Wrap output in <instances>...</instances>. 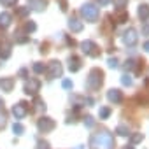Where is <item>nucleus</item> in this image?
Masks as SVG:
<instances>
[{
  "mask_svg": "<svg viewBox=\"0 0 149 149\" xmlns=\"http://www.w3.org/2000/svg\"><path fill=\"white\" fill-rule=\"evenodd\" d=\"M19 76H21V77H26V68H21V70H19Z\"/></svg>",
  "mask_w": 149,
  "mask_h": 149,
  "instance_id": "obj_36",
  "label": "nucleus"
},
{
  "mask_svg": "<svg viewBox=\"0 0 149 149\" xmlns=\"http://www.w3.org/2000/svg\"><path fill=\"white\" fill-rule=\"evenodd\" d=\"M46 72H47V76H49V79H56V77H61V74H63V67H61V63L60 61H51L49 63V67L46 68Z\"/></svg>",
  "mask_w": 149,
  "mask_h": 149,
  "instance_id": "obj_5",
  "label": "nucleus"
},
{
  "mask_svg": "<svg viewBox=\"0 0 149 149\" xmlns=\"http://www.w3.org/2000/svg\"><path fill=\"white\" fill-rule=\"evenodd\" d=\"M68 28L74 32V33H79L83 30V21H79L77 18H70L68 19Z\"/></svg>",
  "mask_w": 149,
  "mask_h": 149,
  "instance_id": "obj_14",
  "label": "nucleus"
},
{
  "mask_svg": "<svg viewBox=\"0 0 149 149\" xmlns=\"http://www.w3.org/2000/svg\"><path fill=\"white\" fill-rule=\"evenodd\" d=\"M84 126L93 128V126H95V119H93L91 116H86V118H84Z\"/></svg>",
  "mask_w": 149,
  "mask_h": 149,
  "instance_id": "obj_26",
  "label": "nucleus"
},
{
  "mask_svg": "<svg viewBox=\"0 0 149 149\" xmlns=\"http://www.w3.org/2000/svg\"><path fill=\"white\" fill-rule=\"evenodd\" d=\"M46 70V67H44V63H40V61H37V63H33V72L35 74H42Z\"/></svg>",
  "mask_w": 149,
  "mask_h": 149,
  "instance_id": "obj_22",
  "label": "nucleus"
},
{
  "mask_svg": "<svg viewBox=\"0 0 149 149\" xmlns=\"http://www.w3.org/2000/svg\"><path fill=\"white\" fill-rule=\"evenodd\" d=\"M102 83H104V72H102L100 68H93V70L90 72L88 79H86V86H88V90L95 91V90H98V88L102 86Z\"/></svg>",
  "mask_w": 149,
  "mask_h": 149,
  "instance_id": "obj_2",
  "label": "nucleus"
},
{
  "mask_svg": "<svg viewBox=\"0 0 149 149\" xmlns=\"http://www.w3.org/2000/svg\"><path fill=\"white\" fill-rule=\"evenodd\" d=\"M11 23H13V16L9 13H2V14H0V26H2V28H7Z\"/></svg>",
  "mask_w": 149,
  "mask_h": 149,
  "instance_id": "obj_16",
  "label": "nucleus"
},
{
  "mask_svg": "<svg viewBox=\"0 0 149 149\" xmlns=\"http://www.w3.org/2000/svg\"><path fill=\"white\" fill-rule=\"evenodd\" d=\"M39 90H40V81L35 77H30V81H26V84H25V93L26 95H37Z\"/></svg>",
  "mask_w": 149,
  "mask_h": 149,
  "instance_id": "obj_9",
  "label": "nucleus"
},
{
  "mask_svg": "<svg viewBox=\"0 0 149 149\" xmlns=\"http://www.w3.org/2000/svg\"><path fill=\"white\" fill-rule=\"evenodd\" d=\"M60 6H61V11H67V4H65V0H60Z\"/></svg>",
  "mask_w": 149,
  "mask_h": 149,
  "instance_id": "obj_35",
  "label": "nucleus"
},
{
  "mask_svg": "<svg viewBox=\"0 0 149 149\" xmlns=\"http://www.w3.org/2000/svg\"><path fill=\"white\" fill-rule=\"evenodd\" d=\"M121 83H123V86H132V77L128 76V74H123V76H121Z\"/></svg>",
  "mask_w": 149,
  "mask_h": 149,
  "instance_id": "obj_24",
  "label": "nucleus"
},
{
  "mask_svg": "<svg viewBox=\"0 0 149 149\" xmlns=\"http://www.w3.org/2000/svg\"><path fill=\"white\" fill-rule=\"evenodd\" d=\"M13 88H14V79L13 77H2L0 79V90L2 91H13Z\"/></svg>",
  "mask_w": 149,
  "mask_h": 149,
  "instance_id": "obj_11",
  "label": "nucleus"
},
{
  "mask_svg": "<svg viewBox=\"0 0 149 149\" xmlns=\"http://www.w3.org/2000/svg\"><path fill=\"white\" fill-rule=\"evenodd\" d=\"M107 100L112 104H121L123 102V93L119 90H109L107 91Z\"/></svg>",
  "mask_w": 149,
  "mask_h": 149,
  "instance_id": "obj_10",
  "label": "nucleus"
},
{
  "mask_svg": "<svg viewBox=\"0 0 149 149\" xmlns=\"http://www.w3.org/2000/svg\"><path fill=\"white\" fill-rule=\"evenodd\" d=\"M25 30H26V32H35V30H37V25H35L33 21H26Z\"/></svg>",
  "mask_w": 149,
  "mask_h": 149,
  "instance_id": "obj_25",
  "label": "nucleus"
},
{
  "mask_svg": "<svg viewBox=\"0 0 149 149\" xmlns=\"http://www.w3.org/2000/svg\"><path fill=\"white\" fill-rule=\"evenodd\" d=\"M144 51H147V53H149V40H146V42H144Z\"/></svg>",
  "mask_w": 149,
  "mask_h": 149,
  "instance_id": "obj_38",
  "label": "nucleus"
},
{
  "mask_svg": "<svg viewBox=\"0 0 149 149\" xmlns=\"http://www.w3.org/2000/svg\"><path fill=\"white\" fill-rule=\"evenodd\" d=\"M112 2H114V7L116 9H125L128 6V0H112Z\"/></svg>",
  "mask_w": 149,
  "mask_h": 149,
  "instance_id": "obj_21",
  "label": "nucleus"
},
{
  "mask_svg": "<svg viewBox=\"0 0 149 149\" xmlns=\"http://www.w3.org/2000/svg\"><path fill=\"white\" fill-rule=\"evenodd\" d=\"M54 126H56L54 119H53V118H47V116H44V118H40V119L37 121V128H39L40 133H49V132L54 130Z\"/></svg>",
  "mask_w": 149,
  "mask_h": 149,
  "instance_id": "obj_4",
  "label": "nucleus"
},
{
  "mask_svg": "<svg viewBox=\"0 0 149 149\" xmlns=\"http://www.w3.org/2000/svg\"><path fill=\"white\" fill-rule=\"evenodd\" d=\"M90 144L95 149H112L114 147V137L109 132H100L90 139Z\"/></svg>",
  "mask_w": 149,
  "mask_h": 149,
  "instance_id": "obj_1",
  "label": "nucleus"
},
{
  "mask_svg": "<svg viewBox=\"0 0 149 149\" xmlns=\"http://www.w3.org/2000/svg\"><path fill=\"white\" fill-rule=\"evenodd\" d=\"M33 104H35V111H46V104H44V100H42V98L35 97Z\"/></svg>",
  "mask_w": 149,
  "mask_h": 149,
  "instance_id": "obj_18",
  "label": "nucleus"
},
{
  "mask_svg": "<svg viewBox=\"0 0 149 149\" xmlns=\"http://www.w3.org/2000/svg\"><path fill=\"white\" fill-rule=\"evenodd\" d=\"M142 35L149 37V21H146V23L142 25Z\"/></svg>",
  "mask_w": 149,
  "mask_h": 149,
  "instance_id": "obj_31",
  "label": "nucleus"
},
{
  "mask_svg": "<svg viewBox=\"0 0 149 149\" xmlns=\"http://www.w3.org/2000/svg\"><path fill=\"white\" fill-rule=\"evenodd\" d=\"M137 40H139V37H137V30L135 28H128L123 33V44L125 46H135Z\"/></svg>",
  "mask_w": 149,
  "mask_h": 149,
  "instance_id": "obj_8",
  "label": "nucleus"
},
{
  "mask_svg": "<svg viewBox=\"0 0 149 149\" xmlns=\"http://www.w3.org/2000/svg\"><path fill=\"white\" fill-rule=\"evenodd\" d=\"M28 13H30V9H28V7H23V9H19V14H21V16H26Z\"/></svg>",
  "mask_w": 149,
  "mask_h": 149,
  "instance_id": "obj_34",
  "label": "nucleus"
},
{
  "mask_svg": "<svg viewBox=\"0 0 149 149\" xmlns=\"http://www.w3.org/2000/svg\"><path fill=\"white\" fill-rule=\"evenodd\" d=\"M142 139H144L142 133H133V135L130 137V142H132V144H139V142H142Z\"/></svg>",
  "mask_w": 149,
  "mask_h": 149,
  "instance_id": "obj_23",
  "label": "nucleus"
},
{
  "mask_svg": "<svg viewBox=\"0 0 149 149\" xmlns=\"http://www.w3.org/2000/svg\"><path fill=\"white\" fill-rule=\"evenodd\" d=\"M98 116H100V119H107V118L111 116V109H109V107H100Z\"/></svg>",
  "mask_w": 149,
  "mask_h": 149,
  "instance_id": "obj_19",
  "label": "nucleus"
},
{
  "mask_svg": "<svg viewBox=\"0 0 149 149\" xmlns=\"http://www.w3.org/2000/svg\"><path fill=\"white\" fill-rule=\"evenodd\" d=\"M61 86H63L65 90H70V88H72V81H70V79H63V83H61Z\"/></svg>",
  "mask_w": 149,
  "mask_h": 149,
  "instance_id": "obj_33",
  "label": "nucleus"
},
{
  "mask_svg": "<svg viewBox=\"0 0 149 149\" xmlns=\"http://www.w3.org/2000/svg\"><path fill=\"white\" fill-rule=\"evenodd\" d=\"M116 133H118L119 137H126V135H130V132H128V126H126V125H119V126L116 128Z\"/></svg>",
  "mask_w": 149,
  "mask_h": 149,
  "instance_id": "obj_17",
  "label": "nucleus"
},
{
  "mask_svg": "<svg viewBox=\"0 0 149 149\" xmlns=\"http://www.w3.org/2000/svg\"><path fill=\"white\" fill-rule=\"evenodd\" d=\"M37 149H49V144L46 140H39L37 142Z\"/></svg>",
  "mask_w": 149,
  "mask_h": 149,
  "instance_id": "obj_30",
  "label": "nucleus"
},
{
  "mask_svg": "<svg viewBox=\"0 0 149 149\" xmlns=\"http://www.w3.org/2000/svg\"><path fill=\"white\" fill-rule=\"evenodd\" d=\"M13 132H14L16 135H23V132H25V126H23L21 123H14V125H13Z\"/></svg>",
  "mask_w": 149,
  "mask_h": 149,
  "instance_id": "obj_20",
  "label": "nucleus"
},
{
  "mask_svg": "<svg viewBox=\"0 0 149 149\" xmlns=\"http://www.w3.org/2000/svg\"><path fill=\"white\" fill-rule=\"evenodd\" d=\"M81 16H83L86 21L93 23V21H97V19H98L100 11H98V7H97V6H93V4H84V6L81 7Z\"/></svg>",
  "mask_w": 149,
  "mask_h": 149,
  "instance_id": "obj_3",
  "label": "nucleus"
},
{
  "mask_svg": "<svg viewBox=\"0 0 149 149\" xmlns=\"http://www.w3.org/2000/svg\"><path fill=\"white\" fill-rule=\"evenodd\" d=\"M109 2H111V0H98V4H100V6H107Z\"/></svg>",
  "mask_w": 149,
  "mask_h": 149,
  "instance_id": "obj_37",
  "label": "nucleus"
},
{
  "mask_svg": "<svg viewBox=\"0 0 149 149\" xmlns=\"http://www.w3.org/2000/svg\"><path fill=\"white\" fill-rule=\"evenodd\" d=\"M81 65H83V63H81V58L74 56V54L68 58V70H70V72H77V70L81 68Z\"/></svg>",
  "mask_w": 149,
  "mask_h": 149,
  "instance_id": "obj_13",
  "label": "nucleus"
},
{
  "mask_svg": "<svg viewBox=\"0 0 149 149\" xmlns=\"http://www.w3.org/2000/svg\"><path fill=\"white\" fill-rule=\"evenodd\" d=\"M28 104L26 102H19V104H16L14 107H13V116L16 118V119H23L26 114H28Z\"/></svg>",
  "mask_w": 149,
  "mask_h": 149,
  "instance_id": "obj_7",
  "label": "nucleus"
},
{
  "mask_svg": "<svg viewBox=\"0 0 149 149\" xmlns=\"http://www.w3.org/2000/svg\"><path fill=\"white\" fill-rule=\"evenodd\" d=\"M125 149H135V147H133V146H126Z\"/></svg>",
  "mask_w": 149,
  "mask_h": 149,
  "instance_id": "obj_39",
  "label": "nucleus"
},
{
  "mask_svg": "<svg viewBox=\"0 0 149 149\" xmlns=\"http://www.w3.org/2000/svg\"><path fill=\"white\" fill-rule=\"evenodd\" d=\"M6 121H7V114L0 109V128H4L6 126Z\"/></svg>",
  "mask_w": 149,
  "mask_h": 149,
  "instance_id": "obj_27",
  "label": "nucleus"
},
{
  "mask_svg": "<svg viewBox=\"0 0 149 149\" xmlns=\"http://www.w3.org/2000/svg\"><path fill=\"white\" fill-rule=\"evenodd\" d=\"M107 65H109L111 68H116V67H118V60H116V58H109V60H107Z\"/></svg>",
  "mask_w": 149,
  "mask_h": 149,
  "instance_id": "obj_32",
  "label": "nucleus"
},
{
  "mask_svg": "<svg viewBox=\"0 0 149 149\" xmlns=\"http://www.w3.org/2000/svg\"><path fill=\"white\" fill-rule=\"evenodd\" d=\"M47 6V0H28V9L33 11H44Z\"/></svg>",
  "mask_w": 149,
  "mask_h": 149,
  "instance_id": "obj_12",
  "label": "nucleus"
},
{
  "mask_svg": "<svg viewBox=\"0 0 149 149\" xmlns=\"http://www.w3.org/2000/svg\"><path fill=\"white\" fill-rule=\"evenodd\" d=\"M81 49H83L84 54L93 56V58L100 54V49H98V46H97L93 40H84V42H81Z\"/></svg>",
  "mask_w": 149,
  "mask_h": 149,
  "instance_id": "obj_6",
  "label": "nucleus"
},
{
  "mask_svg": "<svg viewBox=\"0 0 149 149\" xmlns=\"http://www.w3.org/2000/svg\"><path fill=\"white\" fill-rule=\"evenodd\" d=\"M135 63H137L135 60H126V65H125V68H126V70H132V68H135Z\"/></svg>",
  "mask_w": 149,
  "mask_h": 149,
  "instance_id": "obj_29",
  "label": "nucleus"
},
{
  "mask_svg": "<svg viewBox=\"0 0 149 149\" xmlns=\"http://www.w3.org/2000/svg\"><path fill=\"white\" fill-rule=\"evenodd\" d=\"M137 14H139V18H140L142 21H147V19H149V6H147V4H140Z\"/></svg>",
  "mask_w": 149,
  "mask_h": 149,
  "instance_id": "obj_15",
  "label": "nucleus"
},
{
  "mask_svg": "<svg viewBox=\"0 0 149 149\" xmlns=\"http://www.w3.org/2000/svg\"><path fill=\"white\" fill-rule=\"evenodd\" d=\"M16 2L18 0H0V4L4 7H13V6H16Z\"/></svg>",
  "mask_w": 149,
  "mask_h": 149,
  "instance_id": "obj_28",
  "label": "nucleus"
}]
</instances>
